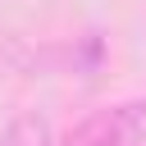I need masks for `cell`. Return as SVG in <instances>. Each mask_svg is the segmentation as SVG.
I'll use <instances>...</instances> for the list:
<instances>
[{
    "label": "cell",
    "instance_id": "6da1fadb",
    "mask_svg": "<svg viewBox=\"0 0 146 146\" xmlns=\"http://www.w3.org/2000/svg\"><path fill=\"white\" fill-rule=\"evenodd\" d=\"M64 146H146V100H123L87 114Z\"/></svg>",
    "mask_w": 146,
    "mask_h": 146
},
{
    "label": "cell",
    "instance_id": "7a4b0ae2",
    "mask_svg": "<svg viewBox=\"0 0 146 146\" xmlns=\"http://www.w3.org/2000/svg\"><path fill=\"white\" fill-rule=\"evenodd\" d=\"M0 146H55V132H50V123H46L41 114H18V119L5 128Z\"/></svg>",
    "mask_w": 146,
    "mask_h": 146
}]
</instances>
